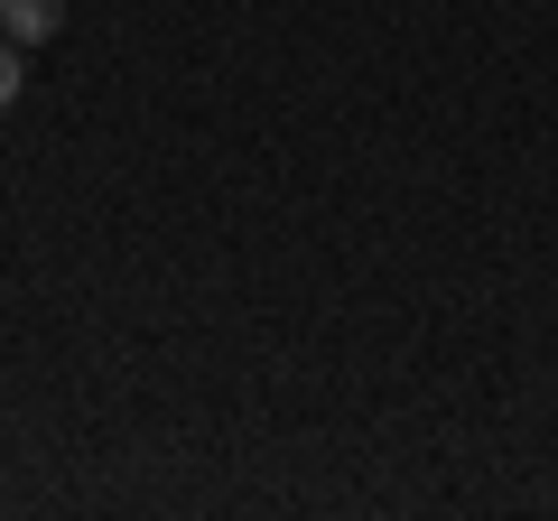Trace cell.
<instances>
[{"label":"cell","instance_id":"obj_1","mask_svg":"<svg viewBox=\"0 0 558 521\" xmlns=\"http://www.w3.org/2000/svg\"><path fill=\"white\" fill-rule=\"evenodd\" d=\"M65 28V0H0V38H20V47H47Z\"/></svg>","mask_w":558,"mask_h":521},{"label":"cell","instance_id":"obj_2","mask_svg":"<svg viewBox=\"0 0 558 521\" xmlns=\"http://www.w3.org/2000/svg\"><path fill=\"white\" fill-rule=\"evenodd\" d=\"M20 84H28V47H20V38H0V112L20 102Z\"/></svg>","mask_w":558,"mask_h":521}]
</instances>
